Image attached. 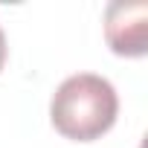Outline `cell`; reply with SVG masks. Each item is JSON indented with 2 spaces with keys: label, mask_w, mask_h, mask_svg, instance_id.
Instances as JSON below:
<instances>
[{
  "label": "cell",
  "mask_w": 148,
  "mask_h": 148,
  "mask_svg": "<svg viewBox=\"0 0 148 148\" xmlns=\"http://www.w3.org/2000/svg\"><path fill=\"white\" fill-rule=\"evenodd\" d=\"M119 113L113 84L96 73H76L58 84L49 102L52 128L76 142H93L108 134Z\"/></svg>",
  "instance_id": "6da1fadb"
},
{
  "label": "cell",
  "mask_w": 148,
  "mask_h": 148,
  "mask_svg": "<svg viewBox=\"0 0 148 148\" xmlns=\"http://www.w3.org/2000/svg\"><path fill=\"white\" fill-rule=\"evenodd\" d=\"M105 41L116 55L142 58L148 49V3H110L105 9Z\"/></svg>",
  "instance_id": "7a4b0ae2"
},
{
  "label": "cell",
  "mask_w": 148,
  "mask_h": 148,
  "mask_svg": "<svg viewBox=\"0 0 148 148\" xmlns=\"http://www.w3.org/2000/svg\"><path fill=\"white\" fill-rule=\"evenodd\" d=\"M3 64H6V35L0 29V70H3Z\"/></svg>",
  "instance_id": "3957f363"
}]
</instances>
